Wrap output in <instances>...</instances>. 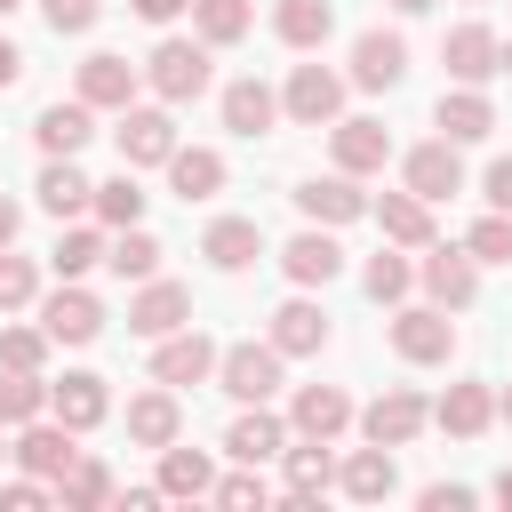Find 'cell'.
I'll return each instance as SVG.
<instances>
[{"label":"cell","instance_id":"5b68a950","mask_svg":"<svg viewBox=\"0 0 512 512\" xmlns=\"http://www.w3.org/2000/svg\"><path fill=\"white\" fill-rule=\"evenodd\" d=\"M416 280H424V296H432V304L464 312V304L480 296V256H472V248H424Z\"/></svg>","mask_w":512,"mask_h":512},{"label":"cell","instance_id":"60d3db41","mask_svg":"<svg viewBox=\"0 0 512 512\" xmlns=\"http://www.w3.org/2000/svg\"><path fill=\"white\" fill-rule=\"evenodd\" d=\"M360 280H368V296H376V304H400V296L416 288V264H408V256H384V248H376Z\"/></svg>","mask_w":512,"mask_h":512},{"label":"cell","instance_id":"d6986e66","mask_svg":"<svg viewBox=\"0 0 512 512\" xmlns=\"http://www.w3.org/2000/svg\"><path fill=\"white\" fill-rule=\"evenodd\" d=\"M344 424H352V400H344L336 384H304L296 408H288V432H296V440H336Z\"/></svg>","mask_w":512,"mask_h":512},{"label":"cell","instance_id":"db71d44e","mask_svg":"<svg viewBox=\"0 0 512 512\" xmlns=\"http://www.w3.org/2000/svg\"><path fill=\"white\" fill-rule=\"evenodd\" d=\"M496 504H512V472H496Z\"/></svg>","mask_w":512,"mask_h":512},{"label":"cell","instance_id":"5bb4252c","mask_svg":"<svg viewBox=\"0 0 512 512\" xmlns=\"http://www.w3.org/2000/svg\"><path fill=\"white\" fill-rule=\"evenodd\" d=\"M280 272H288L296 288H328V280L344 272V248H336V232H328V224H312V232H296V240L280 248Z\"/></svg>","mask_w":512,"mask_h":512},{"label":"cell","instance_id":"6da1fadb","mask_svg":"<svg viewBox=\"0 0 512 512\" xmlns=\"http://www.w3.org/2000/svg\"><path fill=\"white\" fill-rule=\"evenodd\" d=\"M144 80H152L160 104H192V96H208V40H160L152 64H144Z\"/></svg>","mask_w":512,"mask_h":512},{"label":"cell","instance_id":"e0dca14e","mask_svg":"<svg viewBox=\"0 0 512 512\" xmlns=\"http://www.w3.org/2000/svg\"><path fill=\"white\" fill-rule=\"evenodd\" d=\"M328 152H336L344 176H376L392 160V136H384V120H336L328 128Z\"/></svg>","mask_w":512,"mask_h":512},{"label":"cell","instance_id":"603a6c76","mask_svg":"<svg viewBox=\"0 0 512 512\" xmlns=\"http://www.w3.org/2000/svg\"><path fill=\"white\" fill-rule=\"evenodd\" d=\"M432 424L456 432V440H480V432L496 424V392H488V384H448L440 408H432Z\"/></svg>","mask_w":512,"mask_h":512},{"label":"cell","instance_id":"91938a15","mask_svg":"<svg viewBox=\"0 0 512 512\" xmlns=\"http://www.w3.org/2000/svg\"><path fill=\"white\" fill-rule=\"evenodd\" d=\"M0 432H8V424H0Z\"/></svg>","mask_w":512,"mask_h":512},{"label":"cell","instance_id":"484cf974","mask_svg":"<svg viewBox=\"0 0 512 512\" xmlns=\"http://www.w3.org/2000/svg\"><path fill=\"white\" fill-rule=\"evenodd\" d=\"M272 120H280V96H272V88H264L256 72L224 88V128H232V136H264Z\"/></svg>","mask_w":512,"mask_h":512},{"label":"cell","instance_id":"6f0895ef","mask_svg":"<svg viewBox=\"0 0 512 512\" xmlns=\"http://www.w3.org/2000/svg\"><path fill=\"white\" fill-rule=\"evenodd\" d=\"M496 72H512V40H504V64H496Z\"/></svg>","mask_w":512,"mask_h":512},{"label":"cell","instance_id":"681fc988","mask_svg":"<svg viewBox=\"0 0 512 512\" xmlns=\"http://www.w3.org/2000/svg\"><path fill=\"white\" fill-rule=\"evenodd\" d=\"M488 208H504V216H512V160H496V168H488Z\"/></svg>","mask_w":512,"mask_h":512},{"label":"cell","instance_id":"b9f144b4","mask_svg":"<svg viewBox=\"0 0 512 512\" xmlns=\"http://www.w3.org/2000/svg\"><path fill=\"white\" fill-rule=\"evenodd\" d=\"M48 328H0V368H24V376H40V360H48Z\"/></svg>","mask_w":512,"mask_h":512},{"label":"cell","instance_id":"ac0fdd59","mask_svg":"<svg viewBox=\"0 0 512 512\" xmlns=\"http://www.w3.org/2000/svg\"><path fill=\"white\" fill-rule=\"evenodd\" d=\"M200 256H208L216 272H248V264L264 256V224H256V216H216V224L200 232Z\"/></svg>","mask_w":512,"mask_h":512},{"label":"cell","instance_id":"7bdbcfd3","mask_svg":"<svg viewBox=\"0 0 512 512\" xmlns=\"http://www.w3.org/2000/svg\"><path fill=\"white\" fill-rule=\"evenodd\" d=\"M464 248H472L480 264H512V216H504V208H488V216L464 232Z\"/></svg>","mask_w":512,"mask_h":512},{"label":"cell","instance_id":"cb8c5ba5","mask_svg":"<svg viewBox=\"0 0 512 512\" xmlns=\"http://www.w3.org/2000/svg\"><path fill=\"white\" fill-rule=\"evenodd\" d=\"M272 344H280L288 360H304V352H320V344H328V312H320L312 296H288V304L272 312Z\"/></svg>","mask_w":512,"mask_h":512},{"label":"cell","instance_id":"9a60e30c","mask_svg":"<svg viewBox=\"0 0 512 512\" xmlns=\"http://www.w3.org/2000/svg\"><path fill=\"white\" fill-rule=\"evenodd\" d=\"M216 360H224V352H216L200 328H176V336H160L152 376H160V384H208V376H216Z\"/></svg>","mask_w":512,"mask_h":512},{"label":"cell","instance_id":"3957f363","mask_svg":"<svg viewBox=\"0 0 512 512\" xmlns=\"http://www.w3.org/2000/svg\"><path fill=\"white\" fill-rule=\"evenodd\" d=\"M392 352L416 360V368H440V360L456 352V320H448V304H408V312L392 320Z\"/></svg>","mask_w":512,"mask_h":512},{"label":"cell","instance_id":"4fadbf2b","mask_svg":"<svg viewBox=\"0 0 512 512\" xmlns=\"http://www.w3.org/2000/svg\"><path fill=\"white\" fill-rule=\"evenodd\" d=\"M296 208H304V224H352V216H368V192L336 168V176H312V184H296Z\"/></svg>","mask_w":512,"mask_h":512},{"label":"cell","instance_id":"e575fe53","mask_svg":"<svg viewBox=\"0 0 512 512\" xmlns=\"http://www.w3.org/2000/svg\"><path fill=\"white\" fill-rule=\"evenodd\" d=\"M160 496H216V472H208V456L200 448H160Z\"/></svg>","mask_w":512,"mask_h":512},{"label":"cell","instance_id":"11a10c76","mask_svg":"<svg viewBox=\"0 0 512 512\" xmlns=\"http://www.w3.org/2000/svg\"><path fill=\"white\" fill-rule=\"evenodd\" d=\"M392 8H400V16H424V8H432V0H392Z\"/></svg>","mask_w":512,"mask_h":512},{"label":"cell","instance_id":"c3c4849f","mask_svg":"<svg viewBox=\"0 0 512 512\" xmlns=\"http://www.w3.org/2000/svg\"><path fill=\"white\" fill-rule=\"evenodd\" d=\"M472 504V488H456V480H432L424 488V512H464Z\"/></svg>","mask_w":512,"mask_h":512},{"label":"cell","instance_id":"4316f807","mask_svg":"<svg viewBox=\"0 0 512 512\" xmlns=\"http://www.w3.org/2000/svg\"><path fill=\"white\" fill-rule=\"evenodd\" d=\"M168 184H176L184 200H216V192H224V152H208V144H176V152H168Z\"/></svg>","mask_w":512,"mask_h":512},{"label":"cell","instance_id":"ffe728a7","mask_svg":"<svg viewBox=\"0 0 512 512\" xmlns=\"http://www.w3.org/2000/svg\"><path fill=\"white\" fill-rule=\"evenodd\" d=\"M280 448H288V424L264 400H248V416H232V432H224V456H240V464H272Z\"/></svg>","mask_w":512,"mask_h":512},{"label":"cell","instance_id":"d6a6232c","mask_svg":"<svg viewBox=\"0 0 512 512\" xmlns=\"http://www.w3.org/2000/svg\"><path fill=\"white\" fill-rule=\"evenodd\" d=\"M248 24H256V8H248V0H192V32H200L208 48H240V40H248Z\"/></svg>","mask_w":512,"mask_h":512},{"label":"cell","instance_id":"f1b7e54d","mask_svg":"<svg viewBox=\"0 0 512 512\" xmlns=\"http://www.w3.org/2000/svg\"><path fill=\"white\" fill-rule=\"evenodd\" d=\"M176 432H184L176 392H136V400H128V440H136V448H168Z\"/></svg>","mask_w":512,"mask_h":512},{"label":"cell","instance_id":"ee69618b","mask_svg":"<svg viewBox=\"0 0 512 512\" xmlns=\"http://www.w3.org/2000/svg\"><path fill=\"white\" fill-rule=\"evenodd\" d=\"M40 296V272H32V256H8L0 248V312H24Z\"/></svg>","mask_w":512,"mask_h":512},{"label":"cell","instance_id":"44dd1931","mask_svg":"<svg viewBox=\"0 0 512 512\" xmlns=\"http://www.w3.org/2000/svg\"><path fill=\"white\" fill-rule=\"evenodd\" d=\"M32 136H40L48 160H72V152L96 136V104H80V96H72V104H48V112L32 120Z\"/></svg>","mask_w":512,"mask_h":512},{"label":"cell","instance_id":"d4e9b609","mask_svg":"<svg viewBox=\"0 0 512 512\" xmlns=\"http://www.w3.org/2000/svg\"><path fill=\"white\" fill-rule=\"evenodd\" d=\"M336 488L352 496V504H384L392 488H400V472H392V448H360V456H344V472H336Z\"/></svg>","mask_w":512,"mask_h":512},{"label":"cell","instance_id":"f546056e","mask_svg":"<svg viewBox=\"0 0 512 512\" xmlns=\"http://www.w3.org/2000/svg\"><path fill=\"white\" fill-rule=\"evenodd\" d=\"M432 120H440V136H448V144H480V136L496 128V104H488L480 88H456V96H440V112H432Z\"/></svg>","mask_w":512,"mask_h":512},{"label":"cell","instance_id":"f5cc1de1","mask_svg":"<svg viewBox=\"0 0 512 512\" xmlns=\"http://www.w3.org/2000/svg\"><path fill=\"white\" fill-rule=\"evenodd\" d=\"M16 224H24V208H16V200H8V192H0V248H8V240H16Z\"/></svg>","mask_w":512,"mask_h":512},{"label":"cell","instance_id":"74e56055","mask_svg":"<svg viewBox=\"0 0 512 512\" xmlns=\"http://www.w3.org/2000/svg\"><path fill=\"white\" fill-rule=\"evenodd\" d=\"M96 216L120 232V224H144V192H136V168H120L112 184H96Z\"/></svg>","mask_w":512,"mask_h":512},{"label":"cell","instance_id":"836d02e7","mask_svg":"<svg viewBox=\"0 0 512 512\" xmlns=\"http://www.w3.org/2000/svg\"><path fill=\"white\" fill-rule=\"evenodd\" d=\"M280 464H288V504H312L328 480H336V464H328V440H304V448H280Z\"/></svg>","mask_w":512,"mask_h":512},{"label":"cell","instance_id":"f907efd6","mask_svg":"<svg viewBox=\"0 0 512 512\" xmlns=\"http://www.w3.org/2000/svg\"><path fill=\"white\" fill-rule=\"evenodd\" d=\"M128 8H136V16H144V24H176V16H184V8H192V0H128Z\"/></svg>","mask_w":512,"mask_h":512},{"label":"cell","instance_id":"d590c367","mask_svg":"<svg viewBox=\"0 0 512 512\" xmlns=\"http://www.w3.org/2000/svg\"><path fill=\"white\" fill-rule=\"evenodd\" d=\"M104 264H112L120 280H152V272H160V240H152L144 224H120V240L104 248Z\"/></svg>","mask_w":512,"mask_h":512},{"label":"cell","instance_id":"9c48e42d","mask_svg":"<svg viewBox=\"0 0 512 512\" xmlns=\"http://www.w3.org/2000/svg\"><path fill=\"white\" fill-rule=\"evenodd\" d=\"M168 152H176V120L152 104V112H120V168H168Z\"/></svg>","mask_w":512,"mask_h":512},{"label":"cell","instance_id":"1f68e13d","mask_svg":"<svg viewBox=\"0 0 512 512\" xmlns=\"http://www.w3.org/2000/svg\"><path fill=\"white\" fill-rule=\"evenodd\" d=\"M272 32H280L288 48H320V40L336 32V8H328V0H280V8H272Z\"/></svg>","mask_w":512,"mask_h":512},{"label":"cell","instance_id":"816d5d0a","mask_svg":"<svg viewBox=\"0 0 512 512\" xmlns=\"http://www.w3.org/2000/svg\"><path fill=\"white\" fill-rule=\"evenodd\" d=\"M16 80H24V48H16V40H0V88H16Z\"/></svg>","mask_w":512,"mask_h":512},{"label":"cell","instance_id":"7402d4cb","mask_svg":"<svg viewBox=\"0 0 512 512\" xmlns=\"http://www.w3.org/2000/svg\"><path fill=\"white\" fill-rule=\"evenodd\" d=\"M48 416H64L72 432H96V424L112 416V392H104V376H64V384H48Z\"/></svg>","mask_w":512,"mask_h":512},{"label":"cell","instance_id":"8992f818","mask_svg":"<svg viewBox=\"0 0 512 512\" xmlns=\"http://www.w3.org/2000/svg\"><path fill=\"white\" fill-rule=\"evenodd\" d=\"M280 344H232L224 360H216V384L232 392V400H272L280 392Z\"/></svg>","mask_w":512,"mask_h":512},{"label":"cell","instance_id":"7dc6e473","mask_svg":"<svg viewBox=\"0 0 512 512\" xmlns=\"http://www.w3.org/2000/svg\"><path fill=\"white\" fill-rule=\"evenodd\" d=\"M216 504H264V464H248V472L216 480Z\"/></svg>","mask_w":512,"mask_h":512},{"label":"cell","instance_id":"30bf717a","mask_svg":"<svg viewBox=\"0 0 512 512\" xmlns=\"http://www.w3.org/2000/svg\"><path fill=\"white\" fill-rule=\"evenodd\" d=\"M40 328H48L56 344H96V336H104V304H96L80 280H64V288L40 304Z\"/></svg>","mask_w":512,"mask_h":512},{"label":"cell","instance_id":"277c9868","mask_svg":"<svg viewBox=\"0 0 512 512\" xmlns=\"http://www.w3.org/2000/svg\"><path fill=\"white\" fill-rule=\"evenodd\" d=\"M128 328L136 336H176V328H192V288H176V280H136V296H128Z\"/></svg>","mask_w":512,"mask_h":512},{"label":"cell","instance_id":"f6af8a7d","mask_svg":"<svg viewBox=\"0 0 512 512\" xmlns=\"http://www.w3.org/2000/svg\"><path fill=\"white\" fill-rule=\"evenodd\" d=\"M40 16H48V32L64 40V32H88V24L104 16V0H40Z\"/></svg>","mask_w":512,"mask_h":512},{"label":"cell","instance_id":"83f0119b","mask_svg":"<svg viewBox=\"0 0 512 512\" xmlns=\"http://www.w3.org/2000/svg\"><path fill=\"white\" fill-rule=\"evenodd\" d=\"M376 224H384L392 248H432V200H416V192H384Z\"/></svg>","mask_w":512,"mask_h":512},{"label":"cell","instance_id":"7a4b0ae2","mask_svg":"<svg viewBox=\"0 0 512 512\" xmlns=\"http://www.w3.org/2000/svg\"><path fill=\"white\" fill-rule=\"evenodd\" d=\"M280 112H288L296 128H336V112H344V80H336L328 64H296L288 88H280Z\"/></svg>","mask_w":512,"mask_h":512},{"label":"cell","instance_id":"8fae6325","mask_svg":"<svg viewBox=\"0 0 512 512\" xmlns=\"http://www.w3.org/2000/svg\"><path fill=\"white\" fill-rule=\"evenodd\" d=\"M400 72H408V40L384 32V24H368L352 40V88H400Z\"/></svg>","mask_w":512,"mask_h":512},{"label":"cell","instance_id":"8d00e7d4","mask_svg":"<svg viewBox=\"0 0 512 512\" xmlns=\"http://www.w3.org/2000/svg\"><path fill=\"white\" fill-rule=\"evenodd\" d=\"M32 416H48V384H40V376H24V368H8V376H0V424H8V432H24Z\"/></svg>","mask_w":512,"mask_h":512},{"label":"cell","instance_id":"4dcf8cb0","mask_svg":"<svg viewBox=\"0 0 512 512\" xmlns=\"http://www.w3.org/2000/svg\"><path fill=\"white\" fill-rule=\"evenodd\" d=\"M40 208H48L56 224H64V216L96 208V184H88V176H80L72 160H48V168H40Z\"/></svg>","mask_w":512,"mask_h":512},{"label":"cell","instance_id":"ba28073f","mask_svg":"<svg viewBox=\"0 0 512 512\" xmlns=\"http://www.w3.org/2000/svg\"><path fill=\"white\" fill-rule=\"evenodd\" d=\"M440 64L456 72V88H480V80H496V64H504V40L472 16V24H456L448 40H440Z\"/></svg>","mask_w":512,"mask_h":512},{"label":"cell","instance_id":"7c38bea8","mask_svg":"<svg viewBox=\"0 0 512 512\" xmlns=\"http://www.w3.org/2000/svg\"><path fill=\"white\" fill-rule=\"evenodd\" d=\"M400 176H408V192H416V200H448V192H464V160H456V144H448V136L416 144V152L400 160Z\"/></svg>","mask_w":512,"mask_h":512},{"label":"cell","instance_id":"52a82bcc","mask_svg":"<svg viewBox=\"0 0 512 512\" xmlns=\"http://www.w3.org/2000/svg\"><path fill=\"white\" fill-rule=\"evenodd\" d=\"M424 424H432V408H424V400H416L408 384H392V392H376V400L360 408V432H368L376 448H408V440H416Z\"/></svg>","mask_w":512,"mask_h":512},{"label":"cell","instance_id":"f35d334b","mask_svg":"<svg viewBox=\"0 0 512 512\" xmlns=\"http://www.w3.org/2000/svg\"><path fill=\"white\" fill-rule=\"evenodd\" d=\"M48 264H56L64 280H80L88 264H104V232H96V224H72V232H64V240L48 248Z\"/></svg>","mask_w":512,"mask_h":512},{"label":"cell","instance_id":"2e32d148","mask_svg":"<svg viewBox=\"0 0 512 512\" xmlns=\"http://www.w3.org/2000/svg\"><path fill=\"white\" fill-rule=\"evenodd\" d=\"M80 104H96V112H128V104H136V64L112 56V48H96V56L80 64Z\"/></svg>","mask_w":512,"mask_h":512},{"label":"cell","instance_id":"680465c9","mask_svg":"<svg viewBox=\"0 0 512 512\" xmlns=\"http://www.w3.org/2000/svg\"><path fill=\"white\" fill-rule=\"evenodd\" d=\"M16 8H24V0H0V16H16Z\"/></svg>","mask_w":512,"mask_h":512},{"label":"cell","instance_id":"bcb514c9","mask_svg":"<svg viewBox=\"0 0 512 512\" xmlns=\"http://www.w3.org/2000/svg\"><path fill=\"white\" fill-rule=\"evenodd\" d=\"M48 496H56V488H48L40 472H24V480H8V488H0V504H8V512H40Z\"/></svg>","mask_w":512,"mask_h":512},{"label":"cell","instance_id":"9f6ffc18","mask_svg":"<svg viewBox=\"0 0 512 512\" xmlns=\"http://www.w3.org/2000/svg\"><path fill=\"white\" fill-rule=\"evenodd\" d=\"M496 416H504V424H512V384H504V392H496Z\"/></svg>","mask_w":512,"mask_h":512},{"label":"cell","instance_id":"ab89813d","mask_svg":"<svg viewBox=\"0 0 512 512\" xmlns=\"http://www.w3.org/2000/svg\"><path fill=\"white\" fill-rule=\"evenodd\" d=\"M56 496H64V504H80V512H96V504H112V472H104L96 456H80V464L56 480Z\"/></svg>","mask_w":512,"mask_h":512}]
</instances>
